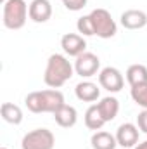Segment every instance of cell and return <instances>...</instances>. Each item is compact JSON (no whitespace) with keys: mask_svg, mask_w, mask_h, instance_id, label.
<instances>
[{"mask_svg":"<svg viewBox=\"0 0 147 149\" xmlns=\"http://www.w3.org/2000/svg\"><path fill=\"white\" fill-rule=\"evenodd\" d=\"M52 16V5L49 0H33L30 3V19L35 23H47Z\"/></svg>","mask_w":147,"mask_h":149,"instance_id":"11","label":"cell"},{"mask_svg":"<svg viewBox=\"0 0 147 149\" xmlns=\"http://www.w3.org/2000/svg\"><path fill=\"white\" fill-rule=\"evenodd\" d=\"M104 125H106V120L102 118V114L99 111V106H97V104H92V106L85 111V127H87L88 130L99 132V130H102Z\"/></svg>","mask_w":147,"mask_h":149,"instance_id":"16","label":"cell"},{"mask_svg":"<svg viewBox=\"0 0 147 149\" xmlns=\"http://www.w3.org/2000/svg\"><path fill=\"white\" fill-rule=\"evenodd\" d=\"M3 2H7V0H2V3H3Z\"/></svg>","mask_w":147,"mask_h":149,"instance_id":"24","label":"cell"},{"mask_svg":"<svg viewBox=\"0 0 147 149\" xmlns=\"http://www.w3.org/2000/svg\"><path fill=\"white\" fill-rule=\"evenodd\" d=\"M74 94H76V97H78L80 101H83V102H95V101L101 97V88H99L94 81L85 80V81H80V83L76 85Z\"/></svg>","mask_w":147,"mask_h":149,"instance_id":"12","label":"cell"},{"mask_svg":"<svg viewBox=\"0 0 147 149\" xmlns=\"http://www.w3.org/2000/svg\"><path fill=\"white\" fill-rule=\"evenodd\" d=\"M54 146L55 137L49 128H35L21 141V149H54Z\"/></svg>","mask_w":147,"mask_h":149,"instance_id":"5","label":"cell"},{"mask_svg":"<svg viewBox=\"0 0 147 149\" xmlns=\"http://www.w3.org/2000/svg\"><path fill=\"white\" fill-rule=\"evenodd\" d=\"M0 114L3 118V121L10 123V125H19L23 121V111L17 104L12 102H3L0 106Z\"/></svg>","mask_w":147,"mask_h":149,"instance_id":"18","label":"cell"},{"mask_svg":"<svg viewBox=\"0 0 147 149\" xmlns=\"http://www.w3.org/2000/svg\"><path fill=\"white\" fill-rule=\"evenodd\" d=\"M88 16H90L92 26H94V35H97L99 38L107 40V38H112L118 33V24L112 19L109 10L99 7V9H94Z\"/></svg>","mask_w":147,"mask_h":149,"instance_id":"4","label":"cell"},{"mask_svg":"<svg viewBox=\"0 0 147 149\" xmlns=\"http://www.w3.org/2000/svg\"><path fill=\"white\" fill-rule=\"evenodd\" d=\"M30 16V7L24 0H7L3 2L2 23L7 30H21Z\"/></svg>","mask_w":147,"mask_h":149,"instance_id":"3","label":"cell"},{"mask_svg":"<svg viewBox=\"0 0 147 149\" xmlns=\"http://www.w3.org/2000/svg\"><path fill=\"white\" fill-rule=\"evenodd\" d=\"M61 47L64 50L66 56L69 57H78L80 54L87 52V42L83 35H78V33H66L61 38Z\"/></svg>","mask_w":147,"mask_h":149,"instance_id":"8","label":"cell"},{"mask_svg":"<svg viewBox=\"0 0 147 149\" xmlns=\"http://www.w3.org/2000/svg\"><path fill=\"white\" fill-rule=\"evenodd\" d=\"M126 81L130 83V87L147 85V68L144 64H132L126 70Z\"/></svg>","mask_w":147,"mask_h":149,"instance_id":"17","label":"cell"},{"mask_svg":"<svg viewBox=\"0 0 147 149\" xmlns=\"http://www.w3.org/2000/svg\"><path fill=\"white\" fill-rule=\"evenodd\" d=\"M76 30L80 35L83 37H92L94 35V26H92V21H90V16H83L76 21Z\"/></svg>","mask_w":147,"mask_h":149,"instance_id":"20","label":"cell"},{"mask_svg":"<svg viewBox=\"0 0 147 149\" xmlns=\"http://www.w3.org/2000/svg\"><path fill=\"white\" fill-rule=\"evenodd\" d=\"M133 102L137 106H140L142 109H147V85H140V87H132L130 92Z\"/></svg>","mask_w":147,"mask_h":149,"instance_id":"19","label":"cell"},{"mask_svg":"<svg viewBox=\"0 0 147 149\" xmlns=\"http://www.w3.org/2000/svg\"><path fill=\"white\" fill-rule=\"evenodd\" d=\"M74 66L62 54H52L47 61V68L43 74V81L50 88H61L68 80H71Z\"/></svg>","mask_w":147,"mask_h":149,"instance_id":"1","label":"cell"},{"mask_svg":"<svg viewBox=\"0 0 147 149\" xmlns=\"http://www.w3.org/2000/svg\"><path fill=\"white\" fill-rule=\"evenodd\" d=\"M133 149H147V141H144V142H140L139 146H135Z\"/></svg>","mask_w":147,"mask_h":149,"instance_id":"23","label":"cell"},{"mask_svg":"<svg viewBox=\"0 0 147 149\" xmlns=\"http://www.w3.org/2000/svg\"><path fill=\"white\" fill-rule=\"evenodd\" d=\"M62 2H64V0H62Z\"/></svg>","mask_w":147,"mask_h":149,"instance_id":"26","label":"cell"},{"mask_svg":"<svg viewBox=\"0 0 147 149\" xmlns=\"http://www.w3.org/2000/svg\"><path fill=\"white\" fill-rule=\"evenodd\" d=\"M87 2H88V0H64L62 3H64V7H66L68 10L78 12V10H81V9L87 5Z\"/></svg>","mask_w":147,"mask_h":149,"instance_id":"21","label":"cell"},{"mask_svg":"<svg viewBox=\"0 0 147 149\" xmlns=\"http://www.w3.org/2000/svg\"><path fill=\"white\" fill-rule=\"evenodd\" d=\"M97 106H99V111L102 114V118L106 120V123L112 121L119 113V101L116 97H112V95H107V97L101 99V102H97Z\"/></svg>","mask_w":147,"mask_h":149,"instance_id":"14","label":"cell"},{"mask_svg":"<svg viewBox=\"0 0 147 149\" xmlns=\"http://www.w3.org/2000/svg\"><path fill=\"white\" fill-rule=\"evenodd\" d=\"M101 61L92 52H83L74 61V73L80 74L81 78H90L94 74L101 73Z\"/></svg>","mask_w":147,"mask_h":149,"instance_id":"6","label":"cell"},{"mask_svg":"<svg viewBox=\"0 0 147 149\" xmlns=\"http://www.w3.org/2000/svg\"><path fill=\"white\" fill-rule=\"evenodd\" d=\"M26 108L31 113H54L61 106H64V95L57 88H47V90H37L30 92L24 99Z\"/></svg>","mask_w":147,"mask_h":149,"instance_id":"2","label":"cell"},{"mask_svg":"<svg viewBox=\"0 0 147 149\" xmlns=\"http://www.w3.org/2000/svg\"><path fill=\"white\" fill-rule=\"evenodd\" d=\"M90 144L94 149H116L118 141H116V135L104 132V130H99V132H94Z\"/></svg>","mask_w":147,"mask_h":149,"instance_id":"15","label":"cell"},{"mask_svg":"<svg viewBox=\"0 0 147 149\" xmlns=\"http://www.w3.org/2000/svg\"><path fill=\"white\" fill-rule=\"evenodd\" d=\"M116 141L121 148H135L139 142V127L133 123H123L116 130Z\"/></svg>","mask_w":147,"mask_h":149,"instance_id":"10","label":"cell"},{"mask_svg":"<svg viewBox=\"0 0 147 149\" xmlns=\"http://www.w3.org/2000/svg\"><path fill=\"white\" fill-rule=\"evenodd\" d=\"M0 149H7V148H0Z\"/></svg>","mask_w":147,"mask_h":149,"instance_id":"25","label":"cell"},{"mask_svg":"<svg viewBox=\"0 0 147 149\" xmlns=\"http://www.w3.org/2000/svg\"><path fill=\"white\" fill-rule=\"evenodd\" d=\"M54 120H55V123L59 127L71 128V127L76 125V121H78V113H76V109H74L73 106L64 104V106H61L57 111L54 113Z\"/></svg>","mask_w":147,"mask_h":149,"instance_id":"13","label":"cell"},{"mask_svg":"<svg viewBox=\"0 0 147 149\" xmlns=\"http://www.w3.org/2000/svg\"><path fill=\"white\" fill-rule=\"evenodd\" d=\"M99 83L104 90H107L111 94H116L119 92L123 87H125V78L121 71L118 68H112V66H107V68H102L101 73H99Z\"/></svg>","mask_w":147,"mask_h":149,"instance_id":"7","label":"cell"},{"mask_svg":"<svg viewBox=\"0 0 147 149\" xmlns=\"http://www.w3.org/2000/svg\"><path fill=\"white\" fill-rule=\"evenodd\" d=\"M119 23L125 30H142L144 26H147V14L139 9H128L121 14Z\"/></svg>","mask_w":147,"mask_h":149,"instance_id":"9","label":"cell"},{"mask_svg":"<svg viewBox=\"0 0 147 149\" xmlns=\"http://www.w3.org/2000/svg\"><path fill=\"white\" fill-rule=\"evenodd\" d=\"M137 127H139L140 132L147 134V109H142V111L139 113V116H137Z\"/></svg>","mask_w":147,"mask_h":149,"instance_id":"22","label":"cell"}]
</instances>
